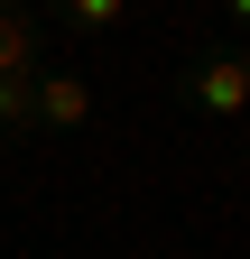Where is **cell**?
<instances>
[{
    "label": "cell",
    "instance_id": "obj_1",
    "mask_svg": "<svg viewBox=\"0 0 250 259\" xmlns=\"http://www.w3.org/2000/svg\"><path fill=\"white\" fill-rule=\"evenodd\" d=\"M176 93H185V111H204V120H241V111H250V56H241V47L185 56Z\"/></svg>",
    "mask_w": 250,
    "mask_h": 259
},
{
    "label": "cell",
    "instance_id": "obj_2",
    "mask_svg": "<svg viewBox=\"0 0 250 259\" xmlns=\"http://www.w3.org/2000/svg\"><path fill=\"white\" fill-rule=\"evenodd\" d=\"M93 120V83L84 74H37V130H84Z\"/></svg>",
    "mask_w": 250,
    "mask_h": 259
},
{
    "label": "cell",
    "instance_id": "obj_3",
    "mask_svg": "<svg viewBox=\"0 0 250 259\" xmlns=\"http://www.w3.org/2000/svg\"><path fill=\"white\" fill-rule=\"evenodd\" d=\"M10 74H37V19H28V0H0V83Z\"/></svg>",
    "mask_w": 250,
    "mask_h": 259
},
{
    "label": "cell",
    "instance_id": "obj_4",
    "mask_svg": "<svg viewBox=\"0 0 250 259\" xmlns=\"http://www.w3.org/2000/svg\"><path fill=\"white\" fill-rule=\"evenodd\" d=\"M47 10L65 19V28H84V37H111V28L130 19V0H47Z\"/></svg>",
    "mask_w": 250,
    "mask_h": 259
},
{
    "label": "cell",
    "instance_id": "obj_5",
    "mask_svg": "<svg viewBox=\"0 0 250 259\" xmlns=\"http://www.w3.org/2000/svg\"><path fill=\"white\" fill-rule=\"evenodd\" d=\"M37 130V74H10L0 83V139H28Z\"/></svg>",
    "mask_w": 250,
    "mask_h": 259
},
{
    "label": "cell",
    "instance_id": "obj_6",
    "mask_svg": "<svg viewBox=\"0 0 250 259\" xmlns=\"http://www.w3.org/2000/svg\"><path fill=\"white\" fill-rule=\"evenodd\" d=\"M223 19H232V28H250V0H223Z\"/></svg>",
    "mask_w": 250,
    "mask_h": 259
}]
</instances>
